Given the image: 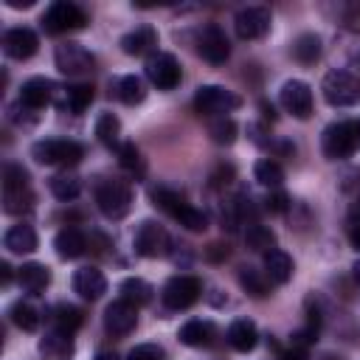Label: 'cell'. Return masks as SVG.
Segmentation results:
<instances>
[{"instance_id":"7a4b0ae2","label":"cell","mask_w":360,"mask_h":360,"mask_svg":"<svg viewBox=\"0 0 360 360\" xmlns=\"http://www.w3.org/2000/svg\"><path fill=\"white\" fill-rule=\"evenodd\" d=\"M31 158L42 166H76L84 158V146L68 138H45L31 146Z\"/></svg>"},{"instance_id":"e0dca14e","label":"cell","mask_w":360,"mask_h":360,"mask_svg":"<svg viewBox=\"0 0 360 360\" xmlns=\"http://www.w3.org/2000/svg\"><path fill=\"white\" fill-rule=\"evenodd\" d=\"M73 290L84 298V301H96L107 292V278L98 267H79L73 273Z\"/></svg>"},{"instance_id":"b9f144b4","label":"cell","mask_w":360,"mask_h":360,"mask_svg":"<svg viewBox=\"0 0 360 360\" xmlns=\"http://www.w3.org/2000/svg\"><path fill=\"white\" fill-rule=\"evenodd\" d=\"M3 186H28V172L17 163H8L3 169Z\"/></svg>"},{"instance_id":"30bf717a","label":"cell","mask_w":360,"mask_h":360,"mask_svg":"<svg viewBox=\"0 0 360 360\" xmlns=\"http://www.w3.org/2000/svg\"><path fill=\"white\" fill-rule=\"evenodd\" d=\"M53 62L65 76H84V73H93L96 68L93 53L79 42H59L53 51Z\"/></svg>"},{"instance_id":"f1b7e54d","label":"cell","mask_w":360,"mask_h":360,"mask_svg":"<svg viewBox=\"0 0 360 360\" xmlns=\"http://www.w3.org/2000/svg\"><path fill=\"white\" fill-rule=\"evenodd\" d=\"M292 56L301 65H315L321 59V37L318 34H301L292 42Z\"/></svg>"},{"instance_id":"2e32d148","label":"cell","mask_w":360,"mask_h":360,"mask_svg":"<svg viewBox=\"0 0 360 360\" xmlns=\"http://www.w3.org/2000/svg\"><path fill=\"white\" fill-rule=\"evenodd\" d=\"M56 90H59V87H56L51 79L34 76V79L22 82V87H20V104L28 107V110H42L45 104H51V101L56 98Z\"/></svg>"},{"instance_id":"5b68a950","label":"cell","mask_w":360,"mask_h":360,"mask_svg":"<svg viewBox=\"0 0 360 360\" xmlns=\"http://www.w3.org/2000/svg\"><path fill=\"white\" fill-rule=\"evenodd\" d=\"M42 28L48 34H65V31H79L87 25V14L82 6L70 3V0H53L45 14H42Z\"/></svg>"},{"instance_id":"d6986e66","label":"cell","mask_w":360,"mask_h":360,"mask_svg":"<svg viewBox=\"0 0 360 360\" xmlns=\"http://www.w3.org/2000/svg\"><path fill=\"white\" fill-rule=\"evenodd\" d=\"M56 107L59 110H70V112H84L87 107H90V101H93V84H84V82H79V84H68V87H59L56 90Z\"/></svg>"},{"instance_id":"603a6c76","label":"cell","mask_w":360,"mask_h":360,"mask_svg":"<svg viewBox=\"0 0 360 360\" xmlns=\"http://www.w3.org/2000/svg\"><path fill=\"white\" fill-rule=\"evenodd\" d=\"M214 335H217L214 323H211V321H200V318H194V321L183 323V326H180V332H177L180 343H186V346H194V349L211 346V343H214Z\"/></svg>"},{"instance_id":"4316f807","label":"cell","mask_w":360,"mask_h":360,"mask_svg":"<svg viewBox=\"0 0 360 360\" xmlns=\"http://www.w3.org/2000/svg\"><path fill=\"white\" fill-rule=\"evenodd\" d=\"M48 188H51V194L56 197V200H62V202H68V200H76L79 197V191H82V180L73 174V172H59V174H53L51 180H48Z\"/></svg>"},{"instance_id":"8fae6325","label":"cell","mask_w":360,"mask_h":360,"mask_svg":"<svg viewBox=\"0 0 360 360\" xmlns=\"http://www.w3.org/2000/svg\"><path fill=\"white\" fill-rule=\"evenodd\" d=\"M146 70V79L158 87V90H174L180 84V62L174 59V53H152L143 65Z\"/></svg>"},{"instance_id":"ee69618b","label":"cell","mask_w":360,"mask_h":360,"mask_svg":"<svg viewBox=\"0 0 360 360\" xmlns=\"http://www.w3.org/2000/svg\"><path fill=\"white\" fill-rule=\"evenodd\" d=\"M349 222H352V228H360V197L349 205Z\"/></svg>"},{"instance_id":"4fadbf2b","label":"cell","mask_w":360,"mask_h":360,"mask_svg":"<svg viewBox=\"0 0 360 360\" xmlns=\"http://www.w3.org/2000/svg\"><path fill=\"white\" fill-rule=\"evenodd\" d=\"M278 101L295 118H309L312 115V87L307 82H301V79L284 82L281 90H278Z\"/></svg>"},{"instance_id":"cb8c5ba5","label":"cell","mask_w":360,"mask_h":360,"mask_svg":"<svg viewBox=\"0 0 360 360\" xmlns=\"http://www.w3.org/2000/svg\"><path fill=\"white\" fill-rule=\"evenodd\" d=\"M228 343L236 349V352H253L256 343H259V329L250 318H236L231 326H228Z\"/></svg>"},{"instance_id":"f907efd6","label":"cell","mask_w":360,"mask_h":360,"mask_svg":"<svg viewBox=\"0 0 360 360\" xmlns=\"http://www.w3.org/2000/svg\"><path fill=\"white\" fill-rule=\"evenodd\" d=\"M96 360H118V357H115V354H110V352H101Z\"/></svg>"},{"instance_id":"9c48e42d","label":"cell","mask_w":360,"mask_h":360,"mask_svg":"<svg viewBox=\"0 0 360 360\" xmlns=\"http://www.w3.org/2000/svg\"><path fill=\"white\" fill-rule=\"evenodd\" d=\"M169 245H172V239H169V233H166V228L160 222L143 219L138 225V231H135V253L138 256H143V259H160V256L169 253Z\"/></svg>"},{"instance_id":"5bb4252c","label":"cell","mask_w":360,"mask_h":360,"mask_svg":"<svg viewBox=\"0 0 360 360\" xmlns=\"http://www.w3.org/2000/svg\"><path fill=\"white\" fill-rule=\"evenodd\" d=\"M135 323H138V307L135 304H129L124 298L107 304V309H104V329L110 335L124 338V335H129L135 329Z\"/></svg>"},{"instance_id":"f6af8a7d","label":"cell","mask_w":360,"mask_h":360,"mask_svg":"<svg viewBox=\"0 0 360 360\" xmlns=\"http://www.w3.org/2000/svg\"><path fill=\"white\" fill-rule=\"evenodd\" d=\"M6 6H11V8H31L34 0H6Z\"/></svg>"},{"instance_id":"8992f818","label":"cell","mask_w":360,"mask_h":360,"mask_svg":"<svg viewBox=\"0 0 360 360\" xmlns=\"http://www.w3.org/2000/svg\"><path fill=\"white\" fill-rule=\"evenodd\" d=\"M239 104H242V98H239L233 90L222 87V84H200L197 93H194V110H197L200 115H214V118H219V115H225V112H233Z\"/></svg>"},{"instance_id":"681fc988","label":"cell","mask_w":360,"mask_h":360,"mask_svg":"<svg viewBox=\"0 0 360 360\" xmlns=\"http://www.w3.org/2000/svg\"><path fill=\"white\" fill-rule=\"evenodd\" d=\"M352 276H354V281L360 284V259H357V262L352 264Z\"/></svg>"},{"instance_id":"ab89813d","label":"cell","mask_w":360,"mask_h":360,"mask_svg":"<svg viewBox=\"0 0 360 360\" xmlns=\"http://www.w3.org/2000/svg\"><path fill=\"white\" fill-rule=\"evenodd\" d=\"M118 163L124 166V169H129V172H135V169H141V152H138V146L135 143H121L118 146Z\"/></svg>"},{"instance_id":"83f0119b","label":"cell","mask_w":360,"mask_h":360,"mask_svg":"<svg viewBox=\"0 0 360 360\" xmlns=\"http://www.w3.org/2000/svg\"><path fill=\"white\" fill-rule=\"evenodd\" d=\"M118 135H121V121L115 112H101L96 118V138L107 146V149H118Z\"/></svg>"},{"instance_id":"74e56055","label":"cell","mask_w":360,"mask_h":360,"mask_svg":"<svg viewBox=\"0 0 360 360\" xmlns=\"http://www.w3.org/2000/svg\"><path fill=\"white\" fill-rule=\"evenodd\" d=\"M172 219H177L183 228H188V231H194V233H200V231L208 228V217H205L200 208H194L191 202H183V205L172 214Z\"/></svg>"},{"instance_id":"f35d334b","label":"cell","mask_w":360,"mask_h":360,"mask_svg":"<svg viewBox=\"0 0 360 360\" xmlns=\"http://www.w3.org/2000/svg\"><path fill=\"white\" fill-rule=\"evenodd\" d=\"M245 242L250 250H259V253H267L276 248V233L267 228V225H250L245 231Z\"/></svg>"},{"instance_id":"7c38bea8","label":"cell","mask_w":360,"mask_h":360,"mask_svg":"<svg viewBox=\"0 0 360 360\" xmlns=\"http://www.w3.org/2000/svg\"><path fill=\"white\" fill-rule=\"evenodd\" d=\"M270 11L264 6H245L233 17V31L239 39H262L270 31Z\"/></svg>"},{"instance_id":"e575fe53","label":"cell","mask_w":360,"mask_h":360,"mask_svg":"<svg viewBox=\"0 0 360 360\" xmlns=\"http://www.w3.org/2000/svg\"><path fill=\"white\" fill-rule=\"evenodd\" d=\"M253 177H256L262 186H267V188H278V186L284 183V169H281L276 160L262 158V160H256V166H253Z\"/></svg>"},{"instance_id":"d590c367","label":"cell","mask_w":360,"mask_h":360,"mask_svg":"<svg viewBox=\"0 0 360 360\" xmlns=\"http://www.w3.org/2000/svg\"><path fill=\"white\" fill-rule=\"evenodd\" d=\"M267 281H270L267 273H262V270H256V267H239V284H242L253 298H264V295H267V290H270Z\"/></svg>"},{"instance_id":"836d02e7","label":"cell","mask_w":360,"mask_h":360,"mask_svg":"<svg viewBox=\"0 0 360 360\" xmlns=\"http://www.w3.org/2000/svg\"><path fill=\"white\" fill-rule=\"evenodd\" d=\"M82 323H84V315H82L79 307H73V304H59V307H53V326H56V329L73 335Z\"/></svg>"},{"instance_id":"3957f363","label":"cell","mask_w":360,"mask_h":360,"mask_svg":"<svg viewBox=\"0 0 360 360\" xmlns=\"http://www.w3.org/2000/svg\"><path fill=\"white\" fill-rule=\"evenodd\" d=\"M96 205L107 219H124L132 208V188L124 180H101L96 186Z\"/></svg>"},{"instance_id":"4dcf8cb0","label":"cell","mask_w":360,"mask_h":360,"mask_svg":"<svg viewBox=\"0 0 360 360\" xmlns=\"http://www.w3.org/2000/svg\"><path fill=\"white\" fill-rule=\"evenodd\" d=\"M152 284L149 281H143V278H138V276H132V278H124L121 281V298L124 301H129V304H135V307H143V304H149L152 301Z\"/></svg>"},{"instance_id":"1f68e13d","label":"cell","mask_w":360,"mask_h":360,"mask_svg":"<svg viewBox=\"0 0 360 360\" xmlns=\"http://www.w3.org/2000/svg\"><path fill=\"white\" fill-rule=\"evenodd\" d=\"M39 352H42L45 357H68V354L73 352V340H70L68 332L53 329V332H48V335L39 340Z\"/></svg>"},{"instance_id":"484cf974","label":"cell","mask_w":360,"mask_h":360,"mask_svg":"<svg viewBox=\"0 0 360 360\" xmlns=\"http://www.w3.org/2000/svg\"><path fill=\"white\" fill-rule=\"evenodd\" d=\"M3 245H6L8 253H34L37 250V231L25 222L11 225L3 236Z\"/></svg>"},{"instance_id":"f5cc1de1","label":"cell","mask_w":360,"mask_h":360,"mask_svg":"<svg viewBox=\"0 0 360 360\" xmlns=\"http://www.w3.org/2000/svg\"><path fill=\"white\" fill-rule=\"evenodd\" d=\"M357 65H360V56H357Z\"/></svg>"},{"instance_id":"c3c4849f","label":"cell","mask_w":360,"mask_h":360,"mask_svg":"<svg viewBox=\"0 0 360 360\" xmlns=\"http://www.w3.org/2000/svg\"><path fill=\"white\" fill-rule=\"evenodd\" d=\"M349 239H352V248L360 250V228H352V231H349Z\"/></svg>"},{"instance_id":"ffe728a7","label":"cell","mask_w":360,"mask_h":360,"mask_svg":"<svg viewBox=\"0 0 360 360\" xmlns=\"http://www.w3.org/2000/svg\"><path fill=\"white\" fill-rule=\"evenodd\" d=\"M264 273H267V278L273 284H287L292 278V273H295V264H292L287 250L273 248V250L264 253Z\"/></svg>"},{"instance_id":"60d3db41","label":"cell","mask_w":360,"mask_h":360,"mask_svg":"<svg viewBox=\"0 0 360 360\" xmlns=\"http://www.w3.org/2000/svg\"><path fill=\"white\" fill-rule=\"evenodd\" d=\"M163 357L166 354H163V349L158 343H141L127 354V360H163Z\"/></svg>"},{"instance_id":"7402d4cb","label":"cell","mask_w":360,"mask_h":360,"mask_svg":"<svg viewBox=\"0 0 360 360\" xmlns=\"http://www.w3.org/2000/svg\"><path fill=\"white\" fill-rule=\"evenodd\" d=\"M17 281L28 295H39L51 284V270L45 264H39V262H28V264H22L17 270Z\"/></svg>"},{"instance_id":"8d00e7d4","label":"cell","mask_w":360,"mask_h":360,"mask_svg":"<svg viewBox=\"0 0 360 360\" xmlns=\"http://www.w3.org/2000/svg\"><path fill=\"white\" fill-rule=\"evenodd\" d=\"M208 135H211L214 143L231 146V143L236 141V121H233L231 115H219V118H214V121L208 124Z\"/></svg>"},{"instance_id":"ba28073f","label":"cell","mask_w":360,"mask_h":360,"mask_svg":"<svg viewBox=\"0 0 360 360\" xmlns=\"http://www.w3.org/2000/svg\"><path fill=\"white\" fill-rule=\"evenodd\" d=\"M200 292H202V281L197 276H172L163 284L160 298H163V304L169 309H177L180 312V309H188L191 304H197Z\"/></svg>"},{"instance_id":"7bdbcfd3","label":"cell","mask_w":360,"mask_h":360,"mask_svg":"<svg viewBox=\"0 0 360 360\" xmlns=\"http://www.w3.org/2000/svg\"><path fill=\"white\" fill-rule=\"evenodd\" d=\"M290 205H292V202H290V197H287L284 191H273V194L264 200V208H267L270 214H287Z\"/></svg>"},{"instance_id":"f546056e","label":"cell","mask_w":360,"mask_h":360,"mask_svg":"<svg viewBox=\"0 0 360 360\" xmlns=\"http://www.w3.org/2000/svg\"><path fill=\"white\" fill-rule=\"evenodd\" d=\"M115 96H118L124 104L135 107V104H141V101L146 98V84H143L141 76H121L118 84H115Z\"/></svg>"},{"instance_id":"ac0fdd59","label":"cell","mask_w":360,"mask_h":360,"mask_svg":"<svg viewBox=\"0 0 360 360\" xmlns=\"http://www.w3.org/2000/svg\"><path fill=\"white\" fill-rule=\"evenodd\" d=\"M158 48V31L152 25H138L121 37V51L127 56H146Z\"/></svg>"},{"instance_id":"277c9868","label":"cell","mask_w":360,"mask_h":360,"mask_svg":"<svg viewBox=\"0 0 360 360\" xmlns=\"http://www.w3.org/2000/svg\"><path fill=\"white\" fill-rule=\"evenodd\" d=\"M321 90H323V98L326 104L332 107H352L360 101V79L349 70H329L321 82Z\"/></svg>"},{"instance_id":"bcb514c9","label":"cell","mask_w":360,"mask_h":360,"mask_svg":"<svg viewBox=\"0 0 360 360\" xmlns=\"http://www.w3.org/2000/svg\"><path fill=\"white\" fill-rule=\"evenodd\" d=\"M208 256H211V259H219V256H228V248H222V245H211V250H208Z\"/></svg>"},{"instance_id":"52a82bcc","label":"cell","mask_w":360,"mask_h":360,"mask_svg":"<svg viewBox=\"0 0 360 360\" xmlns=\"http://www.w3.org/2000/svg\"><path fill=\"white\" fill-rule=\"evenodd\" d=\"M194 45H197V53L205 62H211V65H222L231 56V42H228L225 31L217 22L200 25L197 28V37H194Z\"/></svg>"},{"instance_id":"44dd1931","label":"cell","mask_w":360,"mask_h":360,"mask_svg":"<svg viewBox=\"0 0 360 360\" xmlns=\"http://www.w3.org/2000/svg\"><path fill=\"white\" fill-rule=\"evenodd\" d=\"M53 248L59 259H79L87 250V236L79 228H62L53 236Z\"/></svg>"},{"instance_id":"7dc6e473","label":"cell","mask_w":360,"mask_h":360,"mask_svg":"<svg viewBox=\"0 0 360 360\" xmlns=\"http://www.w3.org/2000/svg\"><path fill=\"white\" fill-rule=\"evenodd\" d=\"M0 278H3V284H8V281H11V267H8L6 262H0Z\"/></svg>"},{"instance_id":"d6a6232c","label":"cell","mask_w":360,"mask_h":360,"mask_svg":"<svg viewBox=\"0 0 360 360\" xmlns=\"http://www.w3.org/2000/svg\"><path fill=\"white\" fill-rule=\"evenodd\" d=\"M8 318H11V323L20 326L22 332H34V329L39 326V312H37V307L28 304V301H17V304H11Z\"/></svg>"},{"instance_id":"6da1fadb","label":"cell","mask_w":360,"mask_h":360,"mask_svg":"<svg viewBox=\"0 0 360 360\" xmlns=\"http://www.w3.org/2000/svg\"><path fill=\"white\" fill-rule=\"evenodd\" d=\"M321 149L329 160L352 158L360 149V121H335L321 135Z\"/></svg>"},{"instance_id":"9a60e30c","label":"cell","mask_w":360,"mask_h":360,"mask_svg":"<svg viewBox=\"0 0 360 360\" xmlns=\"http://www.w3.org/2000/svg\"><path fill=\"white\" fill-rule=\"evenodd\" d=\"M37 48H39V37L28 28V25H20V28H8L6 34H3V51H6V56H11V59H31L34 53H37Z\"/></svg>"},{"instance_id":"d4e9b609","label":"cell","mask_w":360,"mask_h":360,"mask_svg":"<svg viewBox=\"0 0 360 360\" xmlns=\"http://www.w3.org/2000/svg\"><path fill=\"white\" fill-rule=\"evenodd\" d=\"M3 211L22 217L34 211V191L31 186H3Z\"/></svg>"},{"instance_id":"816d5d0a","label":"cell","mask_w":360,"mask_h":360,"mask_svg":"<svg viewBox=\"0 0 360 360\" xmlns=\"http://www.w3.org/2000/svg\"><path fill=\"white\" fill-rule=\"evenodd\" d=\"M262 110H264V115H267V118H276V115H273V107H270V104H262Z\"/></svg>"}]
</instances>
